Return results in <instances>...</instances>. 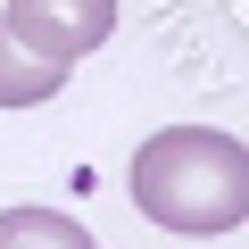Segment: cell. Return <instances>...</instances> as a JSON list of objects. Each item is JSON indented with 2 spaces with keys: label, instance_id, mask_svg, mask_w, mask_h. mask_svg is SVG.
I'll return each mask as SVG.
<instances>
[{
  "label": "cell",
  "instance_id": "1",
  "mask_svg": "<svg viewBox=\"0 0 249 249\" xmlns=\"http://www.w3.org/2000/svg\"><path fill=\"white\" fill-rule=\"evenodd\" d=\"M133 208L183 241H216L249 224V142L216 124H166L133 150Z\"/></svg>",
  "mask_w": 249,
  "mask_h": 249
},
{
  "label": "cell",
  "instance_id": "2",
  "mask_svg": "<svg viewBox=\"0 0 249 249\" xmlns=\"http://www.w3.org/2000/svg\"><path fill=\"white\" fill-rule=\"evenodd\" d=\"M0 17H9V34H25L42 58L75 67V58H91L116 34V0H9Z\"/></svg>",
  "mask_w": 249,
  "mask_h": 249
},
{
  "label": "cell",
  "instance_id": "3",
  "mask_svg": "<svg viewBox=\"0 0 249 249\" xmlns=\"http://www.w3.org/2000/svg\"><path fill=\"white\" fill-rule=\"evenodd\" d=\"M67 91V67L42 58L25 34H9V17H0V108H42Z\"/></svg>",
  "mask_w": 249,
  "mask_h": 249
},
{
  "label": "cell",
  "instance_id": "4",
  "mask_svg": "<svg viewBox=\"0 0 249 249\" xmlns=\"http://www.w3.org/2000/svg\"><path fill=\"white\" fill-rule=\"evenodd\" d=\"M9 241H58V249H83L91 232H83L75 216H50V208H9V216H0V249H9Z\"/></svg>",
  "mask_w": 249,
  "mask_h": 249
}]
</instances>
